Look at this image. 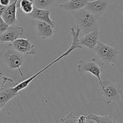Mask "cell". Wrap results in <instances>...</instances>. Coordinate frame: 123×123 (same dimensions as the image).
Masks as SVG:
<instances>
[{
	"mask_svg": "<svg viewBox=\"0 0 123 123\" xmlns=\"http://www.w3.org/2000/svg\"><path fill=\"white\" fill-rule=\"evenodd\" d=\"M80 32V29L79 28H76V30L74 29V26H72L71 28V34L73 36V41H72V43L70 46H69V48H68L67 50L64 53L62 54L61 55H60L59 57H58L57 58L55 59V60L52 61V62H50V64H49L48 65H47L45 67L43 68L42 70H40L39 72H37V73H36L35 74H34L33 76H32L31 77L29 78L28 79H26V80H24V81L21 82L19 83V84H16V85H14V86L12 87L13 90H14L15 92H21V91L24 90V89L26 88L29 85H30V83L32 81V80H34L37 77H38V76L40 75L42 73H43V72H45L46 70H48L49 67H51L52 65H54V64H55L56 62H58L60 60H62V58H64V57L67 56V55H69L72 52H73L74 49H78V48H82V46H80L79 43V34Z\"/></svg>",
	"mask_w": 123,
	"mask_h": 123,
	"instance_id": "cell-1",
	"label": "cell"
},
{
	"mask_svg": "<svg viewBox=\"0 0 123 123\" xmlns=\"http://www.w3.org/2000/svg\"><path fill=\"white\" fill-rule=\"evenodd\" d=\"M74 12L76 13H74V16L78 22L76 28H79L83 33L86 34L94 29L99 28L98 16L85 8Z\"/></svg>",
	"mask_w": 123,
	"mask_h": 123,
	"instance_id": "cell-2",
	"label": "cell"
},
{
	"mask_svg": "<svg viewBox=\"0 0 123 123\" xmlns=\"http://www.w3.org/2000/svg\"><path fill=\"white\" fill-rule=\"evenodd\" d=\"M0 57L6 65L11 69H17L23 76L20 67L24 62L23 55L17 51L12 43H9L0 51Z\"/></svg>",
	"mask_w": 123,
	"mask_h": 123,
	"instance_id": "cell-3",
	"label": "cell"
},
{
	"mask_svg": "<svg viewBox=\"0 0 123 123\" xmlns=\"http://www.w3.org/2000/svg\"><path fill=\"white\" fill-rule=\"evenodd\" d=\"M94 50L96 52L97 58L107 65L116 64L118 58V55L120 54V52L114 47L105 44L100 40H98Z\"/></svg>",
	"mask_w": 123,
	"mask_h": 123,
	"instance_id": "cell-4",
	"label": "cell"
},
{
	"mask_svg": "<svg viewBox=\"0 0 123 123\" xmlns=\"http://www.w3.org/2000/svg\"><path fill=\"white\" fill-rule=\"evenodd\" d=\"M102 86H100V92L107 104H110L114 101L121 102V94L123 90L120 84H115L109 79L102 81Z\"/></svg>",
	"mask_w": 123,
	"mask_h": 123,
	"instance_id": "cell-5",
	"label": "cell"
},
{
	"mask_svg": "<svg viewBox=\"0 0 123 123\" xmlns=\"http://www.w3.org/2000/svg\"><path fill=\"white\" fill-rule=\"evenodd\" d=\"M114 6L111 0H95L89 1L84 8L91 12L97 16H107L110 14Z\"/></svg>",
	"mask_w": 123,
	"mask_h": 123,
	"instance_id": "cell-6",
	"label": "cell"
},
{
	"mask_svg": "<svg viewBox=\"0 0 123 123\" xmlns=\"http://www.w3.org/2000/svg\"><path fill=\"white\" fill-rule=\"evenodd\" d=\"M78 69L79 72L85 73L89 72L97 78L100 86H102V80L101 79V73L103 69L98 65L94 58H91L89 60H80L78 65Z\"/></svg>",
	"mask_w": 123,
	"mask_h": 123,
	"instance_id": "cell-7",
	"label": "cell"
},
{
	"mask_svg": "<svg viewBox=\"0 0 123 123\" xmlns=\"http://www.w3.org/2000/svg\"><path fill=\"white\" fill-rule=\"evenodd\" d=\"M12 45L22 55L31 56L36 54L34 45L31 43L28 38H18L12 42Z\"/></svg>",
	"mask_w": 123,
	"mask_h": 123,
	"instance_id": "cell-8",
	"label": "cell"
},
{
	"mask_svg": "<svg viewBox=\"0 0 123 123\" xmlns=\"http://www.w3.org/2000/svg\"><path fill=\"white\" fill-rule=\"evenodd\" d=\"M24 34V29L21 26L9 25L7 30L0 34L1 43L4 42H13L21 37Z\"/></svg>",
	"mask_w": 123,
	"mask_h": 123,
	"instance_id": "cell-9",
	"label": "cell"
},
{
	"mask_svg": "<svg viewBox=\"0 0 123 123\" xmlns=\"http://www.w3.org/2000/svg\"><path fill=\"white\" fill-rule=\"evenodd\" d=\"M99 37V28L92 30L88 33L86 34L84 37L79 38V43L80 46L87 47L90 49H93L97 45Z\"/></svg>",
	"mask_w": 123,
	"mask_h": 123,
	"instance_id": "cell-10",
	"label": "cell"
},
{
	"mask_svg": "<svg viewBox=\"0 0 123 123\" xmlns=\"http://www.w3.org/2000/svg\"><path fill=\"white\" fill-rule=\"evenodd\" d=\"M18 1L19 0H14V2L7 6L1 15L2 19L8 25H14L18 23L16 9Z\"/></svg>",
	"mask_w": 123,
	"mask_h": 123,
	"instance_id": "cell-11",
	"label": "cell"
},
{
	"mask_svg": "<svg viewBox=\"0 0 123 123\" xmlns=\"http://www.w3.org/2000/svg\"><path fill=\"white\" fill-rule=\"evenodd\" d=\"M28 16H31L33 19H36L38 20L46 22L54 28L55 27V23L50 18V11L46 8H40L34 6L32 12Z\"/></svg>",
	"mask_w": 123,
	"mask_h": 123,
	"instance_id": "cell-12",
	"label": "cell"
},
{
	"mask_svg": "<svg viewBox=\"0 0 123 123\" xmlns=\"http://www.w3.org/2000/svg\"><path fill=\"white\" fill-rule=\"evenodd\" d=\"M37 34L42 39L50 38L54 34V28L46 22L38 20L36 24Z\"/></svg>",
	"mask_w": 123,
	"mask_h": 123,
	"instance_id": "cell-13",
	"label": "cell"
},
{
	"mask_svg": "<svg viewBox=\"0 0 123 123\" xmlns=\"http://www.w3.org/2000/svg\"><path fill=\"white\" fill-rule=\"evenodd\" d=\"M91 0H68L60 4V7L66 10L74 12L84 8L86 4Z\"/></svg>",
	"mask_w": 123,
	"mask_h": 123,
	"instance_id": "cell-14",
	"label": "cell"
},
{
	"mask_svg": "<svg viewBox=\"0 0 123 123\" xmlns=\"http://www.w3.org/2000/svg\"><path fill=\"white\" fill-rule=\"evenodd\" d=\"M20 92H15L12 87L3 89L0 90V106L3 107L9 102L10 100L20 94Z\"/></svg>",
	"mask_w": 123,
	"mask_h": 123,
	"instance_id": "cell-15",
	"label": "cell"
},
{
	"mask_svg": "<svg viewBox=\"0 0 123 123\" xmlns=\"http://www.w3.org/2000/svg\"><path fill=\"white\" fill-rule=\"evenodd\" d=\"M118 123L117 120H115L113 117L105 115H95L94 114H91L86 117V123Z\"/></svg>",
	"mask_w": 123,
	"mask_h": 123,
	"instance_id": "cell-16",
	"label": "cell"
},
{
	"mask_svg": "<svg viewBox=\"0 0 123 123\" xmlns=\"http://www.w3.org/2000/svg\"><path fill=\"white\" fill-rule=\"evenodd\" d=\"M19 7L23 12L25 14H29L31 13L33 10L34 2L30 0H19Z\"/></svg>",
	"mask_w": 123,
	"mask_h": 123,
	"instance_id": "cell-17",
	"label": "cell"
},
{
	"mask_svg": "<svg viewBox=\"0 0 123 123\" xmlns=\"http://www.w3.org/2000/svg\"><path fill=\"white\" fill-rule=\"evenodd\" d=\"M55 0H34V4L36 7L46 8L54 3Z\"/></svg>",
	"mask_w": 123,
	"mask_h": 123,
	"instance_id": "cell-18",
	"label": "cell"
},
{
	"mask_svg": "<svg viewBox=\"0 0 123 123\" xmlns=\"http://www.w3.org/2000/svg\"><path fill=\"white\" fill-rule=\"evenodd\" d=\"M61 121L62 123H78V117L75 116L73 112H69L67 116L61 118Z\"/></svg>",
	"mask_w": 123,
	"mask_h": 123,
	"instance_id": "cell-19",
	"label": "cell"
},
{
	"mask_svg": "<svg viewBox=\"0 0 123 123\" xmlns=\"http://www.w3.org/2000/svg\"><path fill=\"white\" fill-rule=\"evenodd\" d=\"M7 82H10L14 83L13 79L12 78H10L8 76H4L2 74V73L0 72V90L3 89L4 88L5 84Z\"/></svg>",
	"mask_w": 123,
	"mask_h": 123,
	"instance_id": "cell-20",
	"label": "cell"
},
{
	"mask_svg": "<svg viewBox=\"0 0 123 123\" xmlns=\"http://www.w3.org/2000/svg\"><path fill=\"white\" fill-rule=\"evenodd\" d=\"M9 25L4 20L2 17L0 16V34L3 33L7 29Z\"/></svg>",
	"mask_w": 123,
	"mask_h": 123,
	"instance_id": "cell-21",
	"label": "cell"
},
{
	"mask_svg": "<svg viewBox=\"0 0 123 123\" xmlns=\"http://www.w3.org/2000/svg\"><path fill=\"white\" fill-rule=\"evenodd\" d=\"M86 123V117L84 115H80V117H78V123Z\"/></svg>",
	"mask_w": 123,
	"mask_h": 123,
	"instance_id": "cell-22",
	"label": "cell"
},
{
	"mask_svg": "<svg viewBox=\"0 0 123 123\" xmlns=\"http://www.w3.org/2000/svg\"><path fill=\"white\" fill-rule=\"evenodd\" d=\"M10 4V0H0V5L7 7Z\"/></svg>",
	"mask_w": 123,
	"mask_h": 123,
	"instance_id": "cell-23",
	"label": "cell"
},
{
	"mask_svg": "<svg viewBox=\"0 0 123 123\" xmlns=\"http://www.w3.org/2000/svg\"><path fill=\"white\" fill-rule=\"evenodd\" d=\"M30 1H32V2H34V0H30Z\"/></svg>",
	"mask_w": 123,
	"mask_h": 123,
	"instance_id": "cell-24",
	"label": "cell"
},
{
	"mask_svg": "<svg viewBox=\"0 0 123 123\" xmlns=\"http://www.w3.org/2000/svg\"><path fill=\"white\" fill-rule=\"evenodd\" d=\"M1 109H2V107H1V106H0V111H1Z\"/></svg>",
	"mask_w": 123,
	"mask_h": 123,
	"instance_id": "cell-25",
	"label": "cell"
},
{
	"mask_svg": "<svg viewBox=\"0 0 123 123\" xmlns=\"http://www.w3.org/2000/svg\"><path fill=\"white\" fill-rule=\"evenodd\" d=\"M1 44V40H0V44Z\"/></svg>",
	"mask_w": 123,
	"mask_h": 123,
	"instance_id": "cell-26",
	"label": "cell"
}]
</instances>
